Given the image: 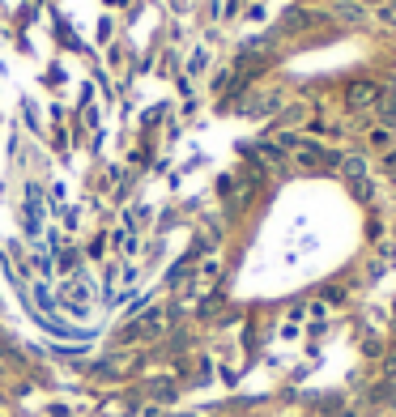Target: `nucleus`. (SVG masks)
I'll return each mask as SVG.
<instances>
[{"instance_id":"f257e3e1","label":"nucleus","mask_w":396,"mask_h":417,"mask_svg":"<svg viewBox=\"0 0 396 417\" xmlns=\"http://www.w3.org/2000/svg\"><path fill=\"white\" fill-rule=\"evenodd\" d=\"M384 98V90L375 85V81H358V85H350V94H345V103H350L354 111L358 107H370V103H379Z\"/></svg>"},{"instance_id":"f03ea898","label":"nucleus","mask_w":396,"mask_h":417,"mask_svg":"<svg viewBox=\"0 0 396 417\" xmlns=\"http://www.w3.org/2000/svg\"><path fill=\"white\" fill-rule=\"evenodd\" d=\"M384 21H392V26H396V5H388V9H384Z\"/></svg>"}]
</instances>
